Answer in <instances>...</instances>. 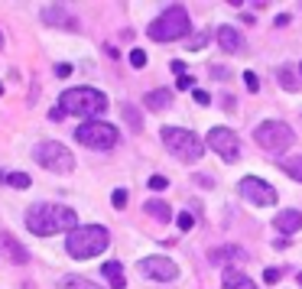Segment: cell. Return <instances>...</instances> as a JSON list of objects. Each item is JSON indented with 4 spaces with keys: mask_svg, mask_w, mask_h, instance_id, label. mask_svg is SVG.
<instances>
[{
    "mask_svg": "<svg viewBox=\"0 0 302 289\" xmlns=\"http://www.w3.org/2000/svg\"><path fill=\"white\" fill-rule=\"evenodd\" d=\"M26 227L39 238H49L56 231H75L78 215L68 205H52V201H39V205L26 208Z\"/></svg>",
    "mask_w": 302,
    "mask_h": 289,
    "instance_id": "cell-1",
    "label": "cell"
},
{
    "mask_svg": "<svg viewBox=\"0 0 302 289\" xmlns=\"http://www.w3.org/2000/svg\"><path fill=\"white\" fill-rule=\"evenodd\" d=\"M111 247V231L101 224H78L65 241V250L72 253L75 260H88V257H97Z\"/></svg>",
    "mask_w": 302,
    "mask_h": 289,
    "instance_id": "cell-2",
    "label": "cell"
},
{
    "mask_svg": "<svg viewBox=\"0 0 302 289\" xmlns=\"http://www.w3.org/2000/svg\"><path fill=\"white\" fill-rule=\"evenodd\" d=\"M59 108H62L65 117H68V114H75V117L94 120L97 114L108 111V94L97 91V88H68V91H62Z\"/></svg>",
    "mask_w": 302,
    "mask_h": 289,
    "instance_id": "cell-3",
    "label": "cell"
},
{
    "mask_svg": "<svg viewBox=\"0 0 302 289\" xmlns=\"http://www.w3.org/2000/svg\"><path fill=\"white\" fill-rule=\"evenodd\" d=\"M182 36H189V13H185V7H179V4L166 7V10L149 23V39L153 42H172V39H182Z\"/></svg>",
    "mask_w": 302,
    "mask_h": 289,
    "instance_id": "cell-4",
    "label": "cell"
},
{
    "mask_svg": "<svg viewBox=\"0 0 302 289\" xmlns=\"http://www.w3.org/2000/svg\"><path fill=\"white\" fill-rule=\"evenodd\" d=\"M159 134H163L166 150L172 156H179L182 163H195L205 153V143L198 140V134H192V130H185V127H163Z\"/></svg>",
    "mask_w": 302,
    "mask_h": 289,
    "instance_id": "cell-5",
    "label": "cell"
},
{
    "mask_svg": "<svg viewBox=\"0 0 302 289\" xmlns=\"http://www.w3.org/2000/svg\"><path fill=\"white\" fill-rule=\"evenodd\" d=\"M33 160H36L42 169L49 172H72L75 169V156L68 146H62L59 140H42V143L33 150Z\"/></svg>",
    "mask_w": 302,
    "mask_h": 289,
    "instance_id": "cell-6",
    "label": "cell"
},
{
    "mask_svg": "<svg viewBox=\"0 0 302 289\" xmlns=\"http://www.w3.org/2000/svg\"><path fill=\"white\" fill-rule=\"evenodd\" d=\"M254 140H257V146H260V150L280 153V150H286V146H292L296 134H292V127L283 124V120H263V124H257Z\"/></svg>",
    "mask_w": 302,
    "mask_h": 289,
    "instance_id": "cell-7",
    "label": "cell"
},
{
    "mask_svg": "<svg viewBox=\"0 0 302 289\" xmlns=\"http://www.w3.org/2000/svg\"><path fill=\"white\" fill-rule=\"evenodd\" d=\"M75 140L91 146V150H111V146H117L120 134H117V127L104 124V120H85V124H78Z\"/></svg>",
    "mask_w": 302,
    "mask_h": 289,
    "instance_id": "cell-8",
    "label": "cell"
},
{
    "mask_svg": "<svg viewBox=\"0 0 302 289\" xmlns=\"http://www.w3.org/2000/svg\"><path fill=\"white\" fill-rule=\"evenodd\" d=\"M208 146L224 163H237V160H241V140H237V134H234V130H228V127H211L208 130Z\"/></svg>",
    "mask_w": 302,
    "mask_h": 289,
    "instance_id": "cell-9",
    "label": "cell"
},
{
    "mask_svg": "<svg viewBox=\"0 0 302 289\" xmlns=\"http://www.w3.org/2000/svg\"><path fill=\"white\" fill-rule=\"evenodd\" d=\"M237 192L247 198V201H254V205H263V208H270V205H276V189L270 186L266 179H257V176H244L241 182H237Z\"/></svg>",
    "mask_w": 302,
    "mask_h": 289,
    "instance_id": "cell-10",
    "label": "cell"
},
{
    "mask_svg": "<svg viewBox=\"0 0 302 289\" xmlns=\"http://www.w3.org/2000/svg\"><path fill=\"white\" fill-rule=\"evenodd\" d=\"M140 273L143 276H149V279H175L179 276V264L175 260H169V257H143L140 260Z\"/></svg>",
    "mask_w": 302,
    "mask_h": 289,
    "instance_id": "cell-11",
    "label": "cell"
},
{
    "mask_svg": "<svg viewBox=\"0 0 302 289\" xmlns=\"http://www.w3.org/2000/svg\"><path fill=\"white\" fill-rule=\"evenodd\" d=\"M42 23H49V26H56V30H78V16L68 10V7H62V4H52L42 10Z\"/></svg>",
    "mask_w": 302,
    "mask_h": 289,
    "instance_id": "cell-12",
    "label": "cell"
},
{
    "mask_svg": "<svg viewBox=\"0 0 302 289\" xmlns=\"http://www.w3.org/2000/svg\"><path fill=\"white\" fill-rule=\"evenodd\" d=\"M218 42L224 52H244L247 49V39L241 36V30H234V26H218Z\"/></svg>",
    "mask_w": 302,
    "mask_h": 289,
    "instance_id": "cell-13",
    "label": "cell"
},
{
    "mask_svg": "<svg viewBox=\"0 0 302 289\" xmlns=\"http://www.w3.org/2000/svg\"><path fill=\"white\" fill-rule=\"evenodd\" d=\"M273 224H276L283 234H292V231H299V227H302V212L286 208V212H280L276 218H273Z\"/></svg>",
    "mask_w": 302,
    "mask_h": 289,
    "instance_id": "cell-14",
    "label": "cell"
},
{
    "mask_svg": "<svg viewBox=\"0 0 302 289\" xmlns=\"http://www.w3.org/2000/svg\"><path fill=\"white\" fill-rule=\"evenodd\" d=\"M221 260H247V250L244 247H234V244H228V247H218V250H208V264H221Z\"/></svg>",
    "mask_w": 302,
    "mask_h": 289,
    "instance_id": "cell-15",
    "label": "cell"
},
{
    "mask_svg": "<svg viewBox=\"0 0 302 289\" xmlns=\"http://www.w3.org/2000/svg\"><path fill=\"white\" fill-rule=\"evenodd\" d=\"M0 247H4L7 253H10V260L13 264H30V253H26V247H20V244H16V238L13 234H0Z\"/></svg>",
    "mask_w": 302,
    "mask_h": 289,
    "instance_id": "cell-16",
    "label": "cell"
},
{
    "mask_svg": "<svg viewBox=\"0 0 302 289\" xmlns=\"http://www.w3.org/2000/svg\"><path fill=\"white\" fill-rule=\"evenodd\" d=\"M143 104H146L149 111H166V108H172V91H169V88H156V91H146Z\"/></svg>",
    "mask_w": 302,
    "mask_h": 289,
    "instance_id": "cell-17",
    "label": "cell"
},
{
    "mask_svg": "<svg viewBox=\"0 0 302 289\" xmlns=\"http://www.w3.org/2000/svg\"><path fill=\"white\" fill-rule=\"evenodd\" d=\"M224 289H257V283L241 270H224Z\"/></svg>",
    "mask_w": 302,
    "mask_h": 289,
    "instance_id": "cell-18",
    "label": "cell"
},
{
    "mask_svg": "<svg viewBox=\"0 0 302 289\" xmlns=\"http://www.w3.org/2000/svg\"><path fill=\"white\" fill-rule=\"evenodd\" d=\"M104 270V276L111 279V289H127L123 286V267H120V260H108V264H101Z\"/></svg>",
    "mask_w": 302,
    "mask_h": 289,
    "instance_id": "cell-19",
    "label": "cell"
},
{
    "mask_svg": "<svg viewBox=\"0 0 302 289\" xmlns=\"http://www.w3.org/2000/svg\"><path fill=\"white\" fill-rule=\"evenodd\" d=\"M276 166L286 176H292L296 182H302V156H283V160H276Z\"/></svg>",
    "mask_w": 302,
    "mask_h": 289,
    "instance_id": "cell-20",
    "label": "cell"
},
{
    "mask_svg": "<svg viewBox=\"0 0 302 289\" xmlns=\"http://www.w3.org/2000/svg\"><path fill=\"white\" fill-rule=\"evenodd\" d=\"M143 212L149 215V218H156V221H169V212H172V208L169 205H166V201H159V198H153V201H146V208H143Z\"/></svg>",
    "mask_w": 302,
    "mask_h": 289,
    "instance_id": "cell-21",
    "label": "cell"
},
{
    "mask_svg": "<svg viewBox=\"0 0 302 289\" xmlns=\"http://www.w3.org/2000/svg\"><path fill=\"white\" fill-rule=\"evenodd\" d=\"M123 120H127L130 134H140V130H143V117H140V111L133 108V104H127V108H123Z\"/></svg>",
    "mask_w": 302,
    "mask_h": 289,
    "instance_id": "cell-22",
    "label": "cell"
},
{
    "mask_svg": "<svg viewBox=\"0 0 302 289\" xmlns=\"http://www.w3.org/2000/svg\"><path fill=\"white\" fill-rule=\"evenodd\" d=\"M280 85L286 91H299L302 88V82H299V75L292 72V68H280Z\"/></svg>",
    "mask_w": 302,
    "mask_h": 289,
    "instance_id": "cell-23",
    "label": "cell"
},
{
    "mask_svg": "<svg viewBox=\"0 0 302 289\" xmlns=\"http://www.w3.org/2000/svg\"><path fill=\"white\" fill-rule=\"evenodd\" d=\"M62 289H101V286L91 283V279H85V276H65L62 279Z\"/></svg>",
    "mask_w": 302,
    "mask_h": 289,
    "instance_id": "cell-24",
    "label": "cell"
},
{
    "mask_svg": "<svg viewBox=\"0 0 302 289\" xmlns=\"http://www.w3.org/2000/svg\"><path fill=\"white\" fill-rule=\"evenodd\" d=\"M130 65L133 68H143L146 65V52L143 49H130Z\"/></svg>",
    "mask_w": 302,
    "mask_h": 289,
    "instance_id": "cell-25",
    "label": "cell"
},
{
    "mask_svg": "<svg viewBox=\"0 0 302 289\" xmlns=\"http://www.w3.org/2000/svg\"><path fill=\"white\" fill-rule=\"evenodd\" d=\"M149 189L163 192V189H169V182H166V176H149Z\"/></svg>",
    "mask_w": 302,
    "mask_h": 289,
    "instance_id": "cell-26",
    "label": "cell"
},
{
    "mask_svg": "<svg viewBox=\"0 0 302 289\" xmlns=\"http://www.w3.org/2000/svg\"><path fill=\"white\" fill-rule=\"evenodd\" d=\"M175 224H179V231H189V227H192V224H195V218H192V215H189V212H182V215H179V218H175Z\"/></svg>",
    "mask_w": 302,
    "mask_h": 289,
    "instance_id": "cell-27",
    "label": "cell"
},
{
    "mask_svg": "<svg viewBox=\"0 0 302 289\" xmlns=\"http://www.w3.org/2000/svg\"><path fill=\"white\" fill-rule=\"evenodd\" d=\"M280 276H283V270H276V267L263 270V283H280Z\"/></svg>",
    "mask_w": 302,
    "mask_h": 289,
    "instance_id": "cell-28",
    "label": "cell"
},
{
    "mask_svg": "<svg viewBox=\"0 0 302 289\" xmlns=\"http://www.w3.org/2000/svg\"><path fill=\"white\" fill-rule=\"evenodd\" d=\"M244 82H247V91H260V78L254 72H244Z\"/></svg>",
    "mask_w": 302,
    "mask_h": 289,
    "instance_id": "cell-29",
    "label": "cell"
},
{
    "mask_svg": "<svg viewBox=\"0 0 302 289\" xmlns=\"http://www.w3.org/2000/svg\"><path fill=\"white\" fill-rule=\"evenodd\" d=\"M111 201H114V208H123V205H127V189H117L111 195Z\"/></svg>",
    "mask_w": 302,
    "mask_h": 289,
    "instance_id": "cell-30",
    "label": "cell"
},
{
    "mask_svg": "<svg viewBox=\"0 0 302 289\" xmlns=\"http://www.w3.org/2000/svg\"><path fill=\"white\" fill-rule=\"evenodd\" d=\"M192 98H195V104H211V94H208L205 88H195V91H192Z\"/></svg>",
    "mask_w": 302,
    "mask_h": 289,
    "instance_id": "cell-31",
    "label": "cell"
},
{
    "mask_svg": "<svg viewBox=\"0 0 302 289\" xmlns=\"http://www.w3.org/2000/svg\"><path fill=\"white\" fill-rule=\"evenodd\" d=\"M208 75H211V78H231V72H228V68H221V65H211Z\"/></svg>",
    "mask_w": 302,
    "mask_h": 289,
    "instance_id": "cell-32",
    "label": "cell"
},
{
    "mask_svg": "<svg viewBox=\"0 0 302 289\" xmlns=\"http://www.w3.org/2000/svg\"><path fill=\"white\" fill-rule=\"evenodd\" d=\"M205 42H208V33H198V36H192V39H189V46H192V49H198V46H205Z\"/></svg>",
    "mask_w": 302,
    "mask_h": 289,
    "instance_id": "cell-33",
    "label": "cell"
},
{
    "mask_svg": "<svg viewBox=\"0 0 302 289\" xmlns=\"http://www.w3.org/2000/svg\"><path fill=\"white\" fill-rule=\"evenodd\" d=\"M169 68H172V72L179 75V78L185 75V62H179V59H172V62H169Z\"/></svg>",
    "mask_w": 302,
    "mask_h": 289,
    "instance_id": "cell-34",
    "label": "cell"
},
{
    "mask_svg": "<svg viewBox=\"0 0 302 289\" xmlns=\"http://www.w3.org/2000/svg\"><path fill=\"white\" fill-rule=\"evenodd\" d=\"M175 88H179V91H189V88H192V78H189V75H182L179 82H175Z\"/></svg>",
    "mask_w": 302,
    "mask_h": 289,
    "instance_id": "cell-35",
    "label": "cell"
},
{
    "mask_svg": "<svg viewBox=\"0 0 302 289\" xmlns=\"http://www.w3.org/2000/svg\"><path fill=\"white\" fill-rule=\"evenodd\" d=\"M221 104H224V111H234L237 108V101L231 98V94H221Z\"/></svg>",
    "mask_w": 302,
    "mask_h": 289,
    "instance_id": "cell-36",
    "label": "cell"
},
{
    "mask_svg": "<svg viewBox=\"0 0 302 289\" xmlns=\"http://www.w3.org/2000/svg\"><path fill=\"white\" fill-rule=\"evenodd\" d=\"M195 182H198L202 189H211V186H215V179H211V176H195Z\"/></svg>",
    "mask_w": 302,
    "mask_h": 289,
    "instance_id": "cell-37",
    "label": "cell"
},
{
    "mask_svg": "<svg viewBox=\"0 0 302 289\" xmlns=\"http://www.w3.org/2000/svg\"><path fill=\"white\" fill-rule=\"evenodd\" d=\"M62 117H65V114H62V108H52V111H49V120H56V124H59Z\"/></svg>",
    "mask_w": 302,
    "mask_h": 289,
    "instance_id": "cell-38",
    "label": "cell"
},
{
    "mask_svg": "<svg viewBox=\"0 0 302 289\" xmlns=\"http://www.w3.org/2000/svg\"><path fill=\"white\" fill-rule=\"evenodd\" d=\"M56 75H62V78L72 75V65H56Z\"/></svg>",
    "mask_w": 302,
    "mask_h": 289,
    "instance_id": "cell-39",
    "label": "cell"
},
{
    "mask_svg": "<svg viewBox=\"0 0 302 289\" xmlns=\"http://www.w3.org/2000/svg\"><path fill=\"white\" fill-rule=\"evenodd\" d=\"M0 49H4V33H0Z\"/></svg>",
    "mask_w": 302,
    "mask_h": 289,
    "instance_id": "cell-40",
    "label": "cell"
},
{
    "mask_svg": "<svg viewBox=\"0 0 302 289\" xmlns=\"http://www.w3.org/2000/svg\"><path fill=\"white\" fill-rule=\"evenodd\" d=\"M299 286H302V273H299Z\"/></svg>",
    "mask_w": 302,
    "mask_h": 289,
    "instance_id": "cell-41",
    "label": "cell"
},
{
    "mask_svg": "<svg viewBox=\"0 0 302 289\" xmlns=\"http://www.w3.org/2000/svg\"><path fill=\"white\" fill-rule=\"evenodd\" d=\"M0 94H4V85H0Z\"/></svg>",
    "mask_w": 302,
    "mask_h": 289,
    "instance_id": "cell-42",
    "label": "cell"
},
{
    "mask_svg": "<svg viewBox=\"0 0 302 289\" xmlns=\"http://www.w3.org/2000/svg\"><path fill=\"white\" fill-rule=\"evenodd\" d=\"M299 72H302V65H299Z\"/></svg>",
    "mask_w": 302,
    "mask_h": 289,
    "instance_id": "cell-43",
    "label": "cell"
}]
</instances>
